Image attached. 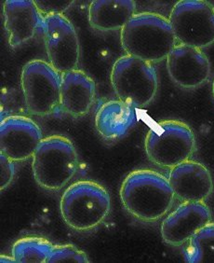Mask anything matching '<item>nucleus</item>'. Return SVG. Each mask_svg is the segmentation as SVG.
I'll use <instances>...</instances> for the list:
<instances>
[{
  "mask_svg": "<svg viewBox=\"0 0 214 263\" xmlns=\"http://www.w3.org/2000/svg\"><path fill=\"white\" fill-rule=\"evenodd\" d=\"M86 253L73 245H57L51 249L47 263H88Z\"/></svg>",
  "mask_w": 214,
  "mask_h": 263,
  "instance_id": "20",
  "label": "nucleus"
},
{
  "mask_svg": "<svg viewBox=\"0 0 214 263\" xmlns=\"http://www.w3.org/2000/svg\"><path fill=\"white\" fill-rule=\"evenodd\" d=\"M209 222L211 213L204 202H184L164 219L161 236L165 243L180 247Z\"/></svg>",
  "mask_w": 214,
  "mask_h": 263,
  "instance_id": "11",
  "label": "nucleus"
},
{
  "mask_svg": "<svg viewBox=\"0 0 214 263\" xmlns=\"http://www.w3.org/2000/svg\"><path fill=\"white\" fill-rule=\"evenodd\" d=\"M110 78L118 100L135 108L149 105L158 91V74L152 63L137 57H119L113 66Z\"/></svg>",
  "mask_w": 214,
  "mask_h": 263,
  "instance_id": "5",
  "label": "nucleus"
},
{
  "mask_svg": "<svg viewBox=\"0 0 214 263\" xmlns=\"http://www.w3.org/2000/svg\"><path fill=\"white\" fill-rule=\"evenodd\" d=\"M3 12L4 26L11 47L31 40L43 23V17L33 0H7Z\"/></svg>",
  "mask_w": 214,
  "mask_h": 263,
  "instance_id": "14",
  "label": "nucleus"
},
{
  "mask_svg": "<svg viewBox=\"0 0 214 263\" xmlns=\"http://www.w3.org/2000/svg\"><path fill=\"white\" fill-rule=\"evenodd\" d=\"M188 263H214V222H209L195 233L184 252Z\"/></svg>",
  "mask_w": 214,
  "mask_h": 263,
  "instance_id": "18",
  "label": "nucleus"
},
{
  "mask_svg": "<svg viewBox=\"0 0 214 263\" xmlns=\"http://www.w3.org/2000/svg\"><path fill=\"white\" fill-rule=\"evenodd\" d=\"M136 108L120 100H110L102 105L95 117L99 134L108 140L123 137L136 122Z\"/></svg>",
  "mask_w": 214,
  "mask_h": 263,
  "instance_id": "17",
  "label": "nucleus"
},
{
  "mask_svg": "<svg viewBox=\"0 0 214 263\" xmlns=\"http://www.w3.org/2000/svg\"><path fill=\"white\" fill-rule=\"evenodd\" d=\"M35 3L42 17H45V16L54 15V14H62L63 11H66L70 6H72V4H74V1L72 0L70 1H66V0L37 1L36 0Z\"/></svg>",
  "mask_w": 214,
  "mask_h": 263,
  "instance_id": "21",
  "label": "nucleus"
},
{
  "mask_svg": "<svg viewBox=\"0 0 214 263\" xmlns=\"http://www.w3.org/2000/svg\"><path fill=\"white\" fill-rule=\"evenodd\" d=\"M15 175L14 162L4 154H0V189L3 191L10 185Z\"/></svg>",
  "mask_w": 214,
  "mask_h": 263,
  "instance_id": "22",
  "label": "nucleus"
},
{
  "mask_svg": "<svg viewBox=\"0 0 214 263\" xmlns=\"http://www.w3.org/2000/svg\"><path fill=\"white\" fill-rule=\"evenodd\" d=\"M167 69L177 85L195 89L208 81L210 64L199 48L177 44L167 57Z\"/></svg>",
  "mask_w": 214,
  "mask_h": 263,
  "instance_id": "12",
  "label": "nucleus"
},
{
  "mask_svg": "<svg viewBox=\"0 0 214 263\" xmlns=\"http://www.w3.org/2000/svg\"><path fill=\"white\" fill-rule=\"evenodd\" d=\"M135 13L136 3L133 0H94L89 7V22L97 30H118Z\"/></svg>",
  "mask_w": 214,
  "mask_h": 263,
  "instance_id": "16",
  "label": "nucleus"
},
{
  "mask_svg": "<svg viewBox=\"0 0 214 263\" xmlns=\"http://www.w3.org/2000/svg\"><path fill=\"white\" fill-rule=\"evenodd\" d=\"M196 149L192 129L180 121H163L150 128L145 138V152L158 166L173 168L188 161Z\"/></svg>",
  "mask_w": 214,
  "mask_h": 263,
  "instance_id": "6",
  "label": "nucleus"
},
{
  "mask_svg": "<svg viewBox=\"0 0 214 263\" xmlns=\"http://www.w3.org/2000/svg\"><path fill=\"white\" fill-rule=\"evenodd\" d=\"M32 169L40 187L61 190L77 172V154L73 143L62 136L43 138L33 156Z\"/></svg>",
  "mask_w": 214,
  "mask_h": 263,
  "instance_id": "4",
  "label": "nucleus"
},
{
  "mask_svg": "<svg viewBox=\"0 0 214 263\" xmlns=\"http://www.w3.org/2000/svg\"><path fill=\"white\" fill-rule=\"evenodd\" d=\"M60 107L67 114L80 117L87 114L95 99V83L81 70L61 74Z\"/></svg>",
  "mask_w": 214,
  "mask_h": 263,
  "instance_id": "15",
  "label": "nucleus"
},
{
  "mask_svg": "<svg viewBox=\"0 0 214 263\" xmlns=\"http://www.w3.org/2000/svg\"><path fill=\"white\" fill-rule=\"evenodd\" d=\"M61 74L50 63L32 60L23 67L20 84L27 110L47 116L55 111L61 100Z\"/></svg>",
  "mask_w": 214,
  "mask_h": 263,
  "instance_id": "7",
  "label": "nucleus"
},
{
  "mask_svg": "<svg viewBox=\"0 0 214 263\" xmlns=\"http://www.w3.org/2000/svg\"><path fill=\"white\" fill-rule=\"evenodd\" d=\"M168 179L175 197L184 202H204L213 191L209 169L195 161L173 167Z\"/></svg>",
  "mask_w": 214,
  "mask_h": 263,
  "instance_id": "13",
  "label": "nucleus"
},
{
  "mask_svg": "<svg viewBox=\"0 0 214 263\" xmlns=\"http://www.w3.org/2000/svg\"><path fill=\"white\" fill-rule=\"evenodd\" d=\"M212 92H213V97H214V81H213V85H212Z\"/></svg>",
  "mask_w": 214,
  "mask_h": 263,
  "instance_id": "23",
  "label": "nucleus"
},
{
  "mask_svg": "<svg viewBox=\"0 0 214 263\" xmlns=\"http://www.w3.org/2000/svg\"><path fill=\"white\" fill-rule=\"evenodd\" d=\"M43 140L39 126L28 117L11 115L0 124V152L13 162L33 157Z\"/></svg>",
  "mask_w": 214,
  "mask_h": 263,
  "instance_id": "10",
  "label": "nucleus"
},
{
  "mask_svg": "<svg viewBox=\"0 0 214 263\" xmlns=\"http://www.w3.org/2000/svg\"><path fill=\"white\" fill-rule=\"evenodd\" d=\"M44 41L50 64L60 74L77 69L80 47L77 31L63 14L43 17Z\"/></svg>",
  "mask_w": 214,
  "mask_h": 263,
  "instance_id": "9",
  "label": "nucleus"
},
{
  "mask_svg": "<svg viewBox=\"0 0 214 263\" xmlns=\"http://www.w3.org/2000/svg\"><path fill=\"white\" fill-rule=\"evenodd\" d=\"M121 45L127 55L158 63L167 59L176 39L169 21L155 12L135 13L121 29Z\"/></svg>",
  "mask_w": 214,
  "mask_h": 263,
  "instance_id": "2",
  "label": "nucleus"
},
{
  "mask_svg": "<svg viewBox=\"0 0 214 263\" xmlns=\"http://www.w3.org/2000/svg\"><path fill=\"white\" fill-rule=\"evenodd\" d=\"M111 200L102 185L82 180L73 183L62 194L60 210L65 222L76 231H90L105 219Z\"/></svg>",
  "mask_w": 214,
  "mask_h": 263,
  "instance_id": "3",
  "label": "nucleus"
},
{
  "mask_svg": "<svg viewBox=\"0 0 214 263\" xmlns=\"http://www.w3.org/2000/svg\"><path fill=\"white\" fill-rule=\"evenodd\" d=\"M119 194L127 212L144 222L157 221L164 217L173 208L175 198L168 178L148 169L130 173Z\"/></svg>",
  "mask_w": 214,
  "mask_h": 263,
  "instance_id": "1",
  "label": "nucleus"
},
{
  "mask_svg": "<svg viewBox=\"0 0 214 263\" xmlns=\"http://www.w3.org/2000/svg\"><path fill=\"white\" fill-rule=\"evenodd\" d=\"M179 44L203 49L214 43V7L204 0H181L168 18Z\"/></svg>",
  "mask_w": 214,
  "mask_h": 263,
  "instance_id": "8",
  "label": "nucleus"
},
{
  "mask_svg": "<svg viewBox=\"0 0 214 263\" xmlns=\"http://www.w3.org/2000/svg\"><path fill=\"white\" fill-rule=\"evenodd\" d=\"M53 245L45 238L28 236L16 241L12 258L17 263H47Z\"/></svg>",
  "mask_w": 214,
  "mask_h": 263,
  "instance_id": "19",
  "label": "nucleus"
}]
</instances>
